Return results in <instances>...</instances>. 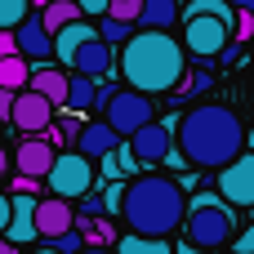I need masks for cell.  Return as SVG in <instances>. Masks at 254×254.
I'll use <instances>...</instances> for the list:
<instances>
[{"mask_svg":"<svg viewBox=\"0 0 254 254\" xmlns=\"http://www.w3.org/2000/svg\"><path fill=\"white\" fill-rule=\"evenodd\" d=\"M174 138H179L183 161L196 170H228L246 152V125L223 103H201V107L183 112Z\"/></svg>","mask_w":254,"mask_h":254,"instance_id":"obj_1","label":"cell"},{"mask_svg":"<svg viewBox=\"0 0 254 254\" xmlns=\"http://www.w3.org/2000/svg\"><path fill=\"white\" fill-rule=\"evenodd\" d=\"M121 76H125V89L143 98L170 94L188 76V49L170 31H134L121 45Z\"/></svg>","mask_w":254,"mask_h":254,"instance_id":"obj_2","label":"cell"},{"mask_svg":"<svg viewBox=\"0 0 254 254\" xmlns=\"http://www.w3.org/2000/svg\"><path fill=\"white\" fill-rule=\"evenodd\" d=\"M121 219H125L129 237L165 241V237L188 219V196H183V188H179L174 179H165V174H143V179L125 183Z\"/></svg>","mask_w":254,"mask_h":254,"instance_id":"obj_3","label":"cell"},{"mask_svg":"<svg viewBox=\"0 0 254 254\" xmlns=\"http://www.w3.org/2000/svg\"><path fill=\"white\" fill-rule=\"evenodd\" d=\"M183 228H188V241H192L196 250H219V246H228L232 232H237L232 210H228L219 196H196V201H192V214L183 219Z\"/></svg>","mask_w":254,"mask_h":254,"instance_id":"obj_4","label":"cell"},{"mask_svg":"<svg viewBox=\"0 0 254 254\" xmlns=\"http://www.w3.org/2000/svg\"><path fill=\"white\" fill-rule=\"evenodd\" d=\"M103 98V121H107V129L116 134V138H134L143 125H152L156 121V107H152V98H143V94H134V89H107V94H98Z\"/></svg>","mask_w":254,"mask_h":254,"instance_id":"obj_5","label":"cell"},{"mask_svg":"<svg viewBox=\"0 0 254 254\" xmlns=\"http://www.w3.org/2000/svg\"><path fill=\"white\" fill-rule=\"evenodd\" d=\"M45 188H49V196H58L67 205L71 201H85L89 188H94V161L80 156V152H58L54 170L45 174Z\"/></svg>","mask_w":254,"mask_h":254,"instance_id":"obj_6","label":"cell"},{"mask_svg":"<svg viewBox=\"0 0 254 254\" xmlns=\"http://www.w3.org/2000/svg\"><path fill=\"white\" fill-rule=\"evenodd\" d=\"M232 27L237 22H223L214 13H188L183 18V49L196 58H219L232 45Z\"/></svg>","mask_w":254,"mask_h":254,"instance_id":"obj_7","label":"cell"},{"mask_svg":"<svg viewBox=\"0 0 254 254\" xmlns=\"http://www.w3.org/2000/svg\"><path fill=\"white\" fill-rule=\"evenodd\" d=\"M129 156H134V165H147V170L165 165V161L174 156V129L161 125V121L143 125V129L129 138Z\"/></svg>","mask_w":254,"mask_h":254,"instance_id":"obj_8","label":"cell"},{"mask_svg":"<svg viewBox=\"0 0 254 254\" xmlns=\"http://www.w3.org/2000/svg\"><path fill=\"white\" fill-rule=\"evenodd\" d=\"M9 125H13L22 138H31V134H45V129L54 125V107H49L40 94L22 89V94H13V107H9Z\"/></svg>","mask_w":254,"mask_h":254,"instance_id":"obj_9","label":"cell"},{"mask_svg":"<svg viewBox=\"0 0 254 254\" xmlns=\"http://www.w3.org/2000/svg\"><path fill=\"white\" fill-rule=\"evenodd\" d=\"M54 161H58V147H54L45 134H31V138H22V143L13 147V170H18L22 179L45 183V174L54 170Z\"/></svg>","mask_w":254,"mask_h":254,"instance_id":"obj_10","label":"cell"},{"mask_svg":"<svg viewBox=\"0 0 254 254\" xmlns=\"http://www.w3.org/2000/svg\"><path fill=\"white\" fill-rule=\"evenodd\" d=\"M219 196L228 205H254V152H241L228 170H219Z\"/></svg>","mask_w":254,"mask_h":254,"instance_id":"obj_11","label":"cell"},{"mask_svg":"<svg viewBox=\"0 0 254 254\" xmlns=\"http://www.w3.org/2000/svg\"><path fill=\"white\" fill-rule=\"evenodd\" d=\"M67 232H76V205H67L58 196H40L36 201V237L40 241H58Z\"/></svg>","mask_w":254,"mask_h":254,"instance_id":"obj_12","label":"cell"},{"mask_svg":"<svg viewBox=\"0 0 254 254\" xmlns=\"http://www.w3.org/2000/svg\"><path fill=\"white\" fill-rule=\"evenodd\" d=\"M13 45H18V58H31V63H45L54 58V36L40 27V13H27L13 31Z\"/></svg>","mask_w":254,"mask_h":254,"instance_id":"obj_13","label":"cell"},{"mask_svg":"<svg viewBox=\"0 0 254 254\" xmlns=\"http://www.w3.org/2000/svg\"><path fill=\"white\" fill-rule=\"evenodd\" d=\"M116 147H121V138L107 129V121H85L80 134H76V152L89 156V161H94V156H112Z\"/></svg>","mask_w":254,"mask_h":254,"instance_id":"obj_14","label":"cell"},{"mask_svg":"<svg viewBox=\"0 0 254 254\" xmlns=\"http://www.w3.org/2000/svg\"><path fill=\"white\" fill-rule=\"evenodd\" d=\"M9 201H13V214H9L4 241H9V246L36 241V196H9Z\"/></svg>","mask_w":254,"mask_h":254,"instance_id":"obj_15","label":"cell"},{"mask_svg":"<svg viewBox=\"0 0 254 254\" xmlns=\"http://www.w3.org/2000/svg\"><path fill=\"white\" fill-rule=\"evenodd\" d=\"M71 67H76V76H85V80H98V76H107L112 67H116V58H112V49L94 36L76 58H71Z\"/></svg>","mask_w":254,"mask_h":254,"instance_id":"obj_16","label":"cell"},{"mask_svg":"<svg viewBox=\"0 0 254 254\" xmlns=\"http://www.w3.org/2000/svg\"><path fill=\"white\" fill-rule=\"evenodd\" d=\"M27 89L40 94L49 107H67V71H58V67H36L31 80H27Z\"/></svg>","mask_w":254,"mask_h":254,"instance_id":"obj_17","label":"cell"},{"mask_svg":"<svg viewBox=\"0 0 254 254\" xmlns=\"http://www.w3.org/2000/svg\"><path fill=\"white\" fill-rule=\"evenodd\" d=\"M89 40H94V27H89V18H80V22H71V27H63V31L54 36V58H58V63H71Z\"/></svg>","mask_w":254,"mask_h":254,"instance_id":"obj_18","label":"cell"},{"mask_svg":"<svg viewBox=\"0 0 254 254\" xmlns=\"http://www.w3.org/2000/svg\"><path fill=\"white\" fill-rule=\"evenodd\" d=\"M183 18L179 0H143V13H138V27L143 31H170L174 22Z\"/></svg>","mask_w":254,"mask_h":254,"instance_id":"obj_19","label":"cell"},{"mask_svg":"<svg viewBox=\"0 0 254 254\" xmlns=\"http://www.w3.org/2000/svg\"><path fill=\"white\" fill-rule=\"evenodd\" d=\"M71 22H80L76 0H49V4L40 9V27H45L49 36H58V31H63V27H71Z\"/></svg>","mask_w":254,"mask_h":254,"instance_id":"obj_20","label":"cell"},{"mask_svg":"<svg viewBox=\"0 0 254 254\" xmlns=\"http://www.w3.org/2000/svg\"><path fill=\"white\" fill-rule=\"evenodd\" d=\"M27 80H31V67H27V58H0V89L4 94H22L27 89Z\"/></svg>","mask_w":254,"mask_h":254,"instance_id":"obj_21","label":"cell"},{"mask_svg":"<svg viewBox=\"0 0 254 254\" xmlns=\"http://www.w3.org/2000/svg\"><path fill=\"white\" fill-rule=\"evenodd\" d=\"M98 103V89H94V80H85V76H67V107L71 112H89Z\"/></svg>","mask_w":254,"mask_h":254,"instance_id":"obj_22","label":"cell"},{"mask_svg":"<svg viewBox=\"0 0 254 254\" xmlns=\"http://www.w3.org/2000/svg\"><path fill=\"white\" fill-rule=\"evenodd\" d=\"M31 13V0H0V31H18V22Z\"/></svg>","mask_w":254,"mask_h":254,"instance_id":"obj_23","label":"cell"},{"mask_svg":"<svg viewBox=\"0 0 254 254\" xmlns=\"http://www.w3.org/2000/svg\"><path fill=\"white\" fill-rule=\"evenodd\" d=\"M116 254H174L170 241H143V237H121Z\"/></svg>","mask_w":254,"mask_h":254,"instance_id":"obj_24","label":"cell"},{"mask_svg":"<svg viewBox=\"0 0 254 254\" xmlns=\"http://www.w3.org/2000/svg\"><path fill=\"white\" fill-rule=\"evenodd\" d=\"M94 36H98V40H103L107 49H116V45H125V40L134 36V27H121V22H112V18H98Z\"/></svg>","mask_w":254,"mask_h":254,"instance_id":"obj_25","label":"cell"},{"mask_svg":"<svg viewBox=\"0 0 254 254\" xmlns=\"http://www.w3.org/2000/svg\"><path fill=\"white\" fill-rule=\"evenodd\" d=\"M138 13H143V0H112L107 4V18L121 27H138Z\"/></svg>","mask_w":254,"mask_h":254,"instance_id":"obj_26","label":"cell"},{"mask_svg":"<svg viewBox=\"0 0 254 254\" xmlns=\"http://www.w3.org/2000/svg\"><path fill=\"white\" fill-rule=\"evenodd\" d=\"M210 89H214V76H210V71H196L192 80H183V94H188V98H196V94H210Z\"/></svg>","mask_w":254,"mask_h":254,"instance_id":"obj_27","label":"cell"},{"mask_svg":"<svg viewBox=\"0 0 254 254\" xmlns=\"http://www.w3.org/2000/svg\"><path fill=\"white\" fill-rule=\"evenodd\" d=\"M49 250H54V254H80V250H85V241H80L76 232H67V237H58V241H49Z\"/></svg>","mask_w":254,"mask_h":254,"instance_id":"obj_28","label":"cell"},{"mask_svg":"<svg viewBox=\"0 0 254 254\" xmlns=\"http://www.w3.org/2000/svg\"><path fill=\"white\" fill-rule=\"evenodd\" d=\"M107 4H112V0H76L80 18H107Z\"/></svg>","mask_w":254,"mask_h":254,"instance_id":"obj_29","label":"cell"},{"mask_svg":"<svg viewBox=\"0 0 254 254\" xmlns=\"http://www.w3.org/2000/svg\"><path fill=\"white\" fill-rule=\"evenodd\" d=\"M121 201H125V188H121V183H112V188H107V196H103V210H107V214H121Z\"/></svg>","mask_w":254,"mask_h":254,"instance_id":"obj_30","label":"cell"},{"mask_svg":"<svg viewBox=\"0 0 254 254\" xmlns=\"http://www.w3.org/2000/svg\"><path fill=\"white\" fill-rule=\"evenodd\" d=\"M250 36H254L250 13H246V9H237V27H232V40H250Z\"/></svg>","mask_w":254,"mask_h":254,"instance_id":"obj_31","label":"cell"},{"mask_svg":"<svg viewBox=\"0 0 254 254\" xmlns=\"http://www.w3.org/2000/svg\"><path fill=\"white\" fill-rule=\"evenodd\" d=\"M98 214H107V210H103V196H85V205H80V219H98Z\"/></svg>","mask_w":254,"mask_h":254,"instance_id":"obj_32","label":"cell"},{"mask_svg":"<svg viewBox=\"0 0 254 254\" xmlns=\"http://www.w3.org/2000/svg\"><path fill=\"white\" fill-rule=\"evenodd\" d=\"M9 214H13V201L0 192V237H4V228H9Z\"/></svg>","mask_w":254,"mask_h":254,"instance_id":"obj_33","label":"cell"},{"mask_svg":"<svg viewBox=\"0 0 254 254\" xmlns=\"http://www.w3.org/2000/svg\"><path fill=\"white\" fill-rule=\"evenodd\" d=\"M232 250H237V254H254V228H250V232H241V241H232Z\"/></svg>","mask_w":254,"mask_h":254,"instance_id":"obj_34","label":"cell"},{"mask_svg":"<svg viewBox=\"0 0 254 254\" xmlns=\"http://www.w3.org/2000/svg\"><path fill=\"white\" fill-rule=\"evenodd\" d=\"M18 54V45H13V36L9 31H0V58H13Z\"/></svg>","mask_w":254,"mask_h":254,"instance_id":"obj_35","label":"cell"},{"mask_svg":"<svg viewBox=\"0 0 254 254\" xmlns=\"http://www.w3.org/2000/svg\"><path fill=\"white\" fill-rule=\"evenodd\" d=\"M9 107H13V94L0 89V121H9Z\"/></svg>","mask_w":254,"mask_h":254,"instance_id":"obj_36","label":"cell"},{"mask_svg":"<svg viewBox=\"0 0 254 254\" xmlns=\"http://www.w3.org/2000/svg\"><path fill=\"white\" fill-rule=\"evenodd\" d=\"M241 9H246V13H250V22H254V0H241Z\"/></svg>","mask_w":254,"mask_h":254,"instance_id":"obj_37","label":"cell"},{"mask_svg":"<svg viewBox=\"0 0 254 254\" xmlns=\"http://www.w3.org/2000/svg\"><path fill=\"white\" fill-rule=\"evenodd\" d=\"M0 254H13V246H9V241H4V237H0Z\"/></svg>","mask_w":254,"mask_h":254,"instance_id":"obj_38","label":"cell"},{"mask_svg":"<svg viewBox=\"0 0 254 254\" xmlns=\"http://www.w3.org/2000/svg\"><path fill=\"white\" fill-rule=\"evenodd\" d=\"M80 254H116V250H80Z\"/></svg>","mask_w":254,"mask_h":254,"instance_id":"obj_39","label":"cell"},{"mask_svg":"<svg viewBox=\"0 0 254 254\" xmlns=\"http://www.w3.org/2000/svg\"><path fill=\"white\" fill-rule=\"evenodd\" d=\"M0 170H4V147H0Z\"/></svg>","mask_w":254,"mask_h":254,"instance_id":"obj_40","label":"cell"},{"mask_svg":"<svg viewBox=\"0 0 254 254\" xmlns=\"http://www.w3.org/2000/svg\"><path fill=\"white\" fill-rule=\"evenodd\" d=\"M31 4H40V9H45V4H49V0H31Z\"/></svg>","mask_w":254,"mask_h":254,"instance_id":"obj_41","label":"cell"},{"mask_svg":"<svg viewBox=\"0 0 254 254\" xmlns=\"http://www.w3.org/2000/svg\"><path fill=\"white\" fill-rule=\"evenodd\" d=\"M36 254H54V250H36Z\"/></svg>","mask_w":254,"mask_h":254,"instance_id":"obj_42","label":"cell"},{"mask_svg":"<svg viewBox=\"0 0 254 254\" xmlns=\"http://www.w3.org/2000/svg\"><path fill=\"white\" fill-rule=\"evenodd\" d=\"M0 179H4V170H0Z\"/></svg>","mask_w":254,"mask_h":254,"instance_id":"obj_43","label":"cell"},{"mask_svg":"<svg viewBox=\"0 0 254 254\" xmlns=\"http://www.w3.org/2000/svg\"><path fill=\"white\" fill-rule=\"evenodd\" d=\"M250 63H254V58H250Z\"/></svg>","mask_w":254,"mask_h":254,"instance_id":"obj_44","label":"cell"}]
</instances>
